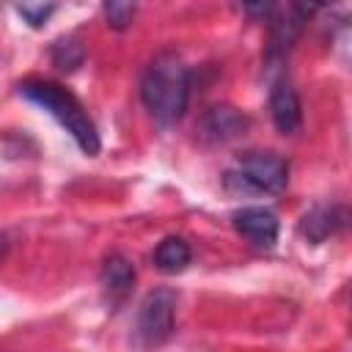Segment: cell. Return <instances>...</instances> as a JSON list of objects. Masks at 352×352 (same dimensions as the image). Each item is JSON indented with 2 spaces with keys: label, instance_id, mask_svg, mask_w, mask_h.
Here are the masks:
<instances>
[{
  "label": "cell",
  "instance_id": "obj_1",
  "mask_svg": "<svg viewBox=\"0 0 352 352\" xmlns=\"http://www.w3.org/2000/svg\"><path fill=\"white\" fill-rule=\"evenodd\" d=\"M140 99L160 126H173L182 121L190 99V74L179 55L160 52L151 58L140 80Z\"/></svg>",
  "mask_w": 352,
  "mask_h": 352
},
{
  "label": "cell",
  "instance_id": "obj_2",
  "mask_svg": "<svg viewBox=\"0 0 352 352\" xmlns=\"http://www.w3.org/2000/svg\"><path fill=\"white\" fill-rule=\"evenodd\" d=\"M19 94L28 102H33L41 110H47L74 138V143L88 157L99 154V146H102L99 143V132H96L91 116L85 113V107L80 104V99L72 91H66L58 82H50V80H25V82H19Z\"/></svg>",
  "mask_w": 352,
  "mask_h": 352
},
{
  "label": "cell",
  "instance_id": "obj_3",
  "mask_svg": "<svg viewBox=\"0 0 352 352\" xmlns=\"http://www.w3.org/2000/svg\"><path fill=\"white\" fill-rule=\"evenodd\" d=\"M289 182V165L275 151H245L236 168L226 173V187L236 195L280 192Z\"/></svg>",
  "mask_w": 352,
  "mask_h": 352
},
{
  "label": "cell",
  "instance_id": "obj_4",
  "mask_svg": "<svg viewBox=\"0 0 352 352\" xmlns=\"http://www.w3.org/2000/svg\"><path fill=\"white\" fill-rule=\"evenodd\" d=\"M176 324V294L170 289H154L146 294L140 314H138V336L143 344L157 346L170 338Z\"/></svg>",
  "mask_w": 352,
  "mask_h": 352
},
{
  "label": "cell",
  "instance_id": "obj_5",
  "mask_svg": "<svg viewBox=\"0 0 352 352\" xmlns=\"http://www.w3.org/2000/svg\"><path fill=\"white\" fill-rule=\"evenodd\" d=\"M234 228L258 250H270L278 242V217L264 206H242L234 212Z\"/></svg>",
  "mask_w": 352,
  "mask_h": 352
},
{
  "label": "cell",
  "instance_id": "obj_6",
  "mask_svg": "<svg viewBox=\"0 0 352 352\" xmlns=\"http://www.w3.org/2000/svg\"><path fill=\"white\" fill-rule=\"evenodd\" d=\"M248 129V118L234 107V104H214L204 113L198 132L206 143H228L236 140L239 135H245Z\"/></svg>",
  "mask_w": 352,
  "mask_h": 352
},
{
  "label": "cell",
  "instance_id": "obj_7",
  "mask_svg": "<svg viewBox=\"0 0 352 352\" xmlns=\"http://www.w3.org/2000/svg\"><path fill=\"white\" fill-rule=\"evenodd\" d=\"M270 116H272V124H275V129L280 135H294L300 129V124H302V104H300V96L292 88V82L278 80L272 85Z\"/></svg>",
  "mask_w": 352,
  "mask_h": 352
},
{
  "label": "cell",
  "instance_id": "obj_8",
  "mask_svg": "<svg viewBox=\"0 0 352 352\" xmlns=\"http://www.w3.org/2000/svg\"><path fill=\"white\" fill-rule=\"evenodd\" d=\"M344 226V212L338 206H314L311 212L302 214L300 220V231L311 245L324 242L327 236H333L338 228Z\"/></svg>",
  "mask_w": 352,
  "mask_h": 352
},
{
  "label": "cell",
  "instance_id": "obj_9",
  "mask_svg": "<svg viewBox=\"0 0 352 352\" xmlns=\"http://www.w3.org/2000/svg\"><path fill=\"white\" fill-rule=\"evenodd\" d=\"M99 283L110 294H126L132 289V283H135V267H132V261L126 256H121V253L104 256L102 270H99Z\"/></svg>",
  "mask_w": 352,
  "mask_h": 352
},
{
  "label": "cell",
  "instance_id": "obj_10",
  "mask_svg": "<svg viewBox=\"0 0 352 352\" xmlns=\"http://www.w3.org/2000/svg\"><path fill=\"white\" fill-rule=\"evenodd\" d=\"M154 264L160 272H168V275H176L182 272L187 264H190V245L182 239V236H168L157 245L154 250Z\"/></svg>",
  "mask_w": 352,
  "mask_h": 352
},
{
  "label": "cell",
  "instance_id": "obj_11",
  "mask_svg": "<svg viewBox=\"0 0 352 352\" xmlns=\"http://www.w3.org/2000/svg\"><path fill=\"white\" fill-rule=\"evenodd\" d=\"M85 60V50L77 38H63L52 47V63L60 69V72H74L80 63Z\"/></svg>",
  "mask_w": 352,
  "mask_h": 352
},
{
  "label": "cell",
  "instance_id": "obj_12",
  "mask_svg": "<svg viewBox=\"0 0 352 352\" xmlns=\"http://www.w3.org/2000/svg\"><path fill=\"white\" fill-rule=\"evenodd\" d=\"M102 8H104V19L113 30H126L135 16L138 0H102Z\"/></svg>",
  "mask_w": 352,
  "mask_h": 352
},
{
  "label": "cell",
  "instance_id": "obj_13",
  "mask_svg": "<svg viewBox=\"0 0 352 352\" xmlns=\"http://www.w3.org/2000/svg\"><path fill=\"white\" fill-rule=\"evenodd\" d=\"M239 6L250 19H267L275 11V0H239Z\"/></svg>",
  "mask_w": 352,
  "mask_h": 352
},
{
  "label": "cell",
  "instance_id": "obj_14",
  "mask_svg": "<svg viewBox=\"0 0 352 352\" xmlns=\"http://www.w3.org/2000/svg\"><path fill=\"white\" fill-rule=\"evenodd\" d=\"M336 0H292V14L300 19V22H305L308 16H314L319 8H324V6H333Z\"/></svg>",
  "mask_w": 352,
  "mask_h": 352
}]
</instances>
